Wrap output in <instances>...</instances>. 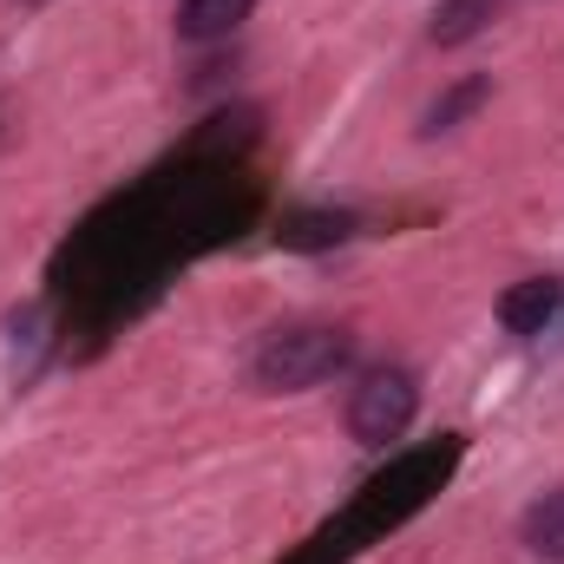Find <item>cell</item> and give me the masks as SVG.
I'll return each instance as SVG.
<instances>
[{"label": "cell", "instance_id": "6da1fadb", "mask_svg": "<svg viewBox=\"0 0 564 564\" xmlns=\"http://www.w3.org/2000/svg\"><path fill=\"white\" fill-rule=\"evenodd\" d=\"M355 361V341H348V328H276V335H263V348L250 355V381L263 388V394H302V388H322V381H335L341 368Z\"/></svg>", "mask_w": 564, "mask_h": 564}, {"label": "cell", "instance_id": "7a4b0ae2", "mask_svg": "<svg viewBox=\"0 0 564 564\" xmlns=\"http://www.w3.org/2000/svg\"><path fill=\"white\" fill-rule=\"evenodd\" d=\"M421 414V388L408 368H368L348 394V433L361 446H394Z\"/></svg>", "mask_w": 564, "mask_h": 564}, {"label": "cell", "instance_id": "3957f363", "mask_svg": "<svg viewBox=\"0 0 564 564\" xmlns=\"http://www.w3.org/2000/svg\"><path fill=\"white\" fill-rule=\"evenodd\" d=\"M564 308V282L558 276H525L512 282L506 295H499V322H506V335H545V322Z\"/></svg>", "mask_w": 564, "mask_h": 564}, {"label": "cell", "instance_id": "277c9868", "mask_svg": "<svg viewBox=\"0 0 564 564\" xmlns=\"http://www.w3.org/2000/svg\"><path fill=\"white\" fill-rule=\"evenodd\" d=\"M355 237V210H289L276 224V243L295 257H322V250H341Z\"/></svg>", "mask_w": 564, "mask_h": 564}, {"label": "cell", "instance_id": "5b68a950", "mask_svg": "<svg viewBox=\"0 0 564 564\" xmlns=\"http://www.w3.org/2000/svg\"><path fill=\"white\" fill-rule=\"evenodd\" d=\"M257 0H184L177 7V40L184 46H210V40H230L243 20H250Z\"/></svg>", "mask_w": 564, "mask_h": 564}, {"label": "cell", "instance_id": "8992f818", "mask_svg": "<svg viewBox=\"0 0 564 564\" xmlns=\"http://www.w3.org/2000/svg\"><path fill=\"white\" fill-rule=\"evenodd\" d=\"M492 99V79L486 73H473V79H459V86H446L433 106H426V119H421V139H440V132H453V126H466L479 106Z\"/></svg>", "mask_w": 564, "mask_h": 564}, {"label": "cell", "instance_id": "52a82bcc", "mask_svg": "<svg viewBox=\"0 0 564 564\" xmlns=\"http://www.w3.org/2000/svg\"><path fill=\"white\" fill-rule=\"evenodd\" d=\"M499 13H506V0H440V13H433V46H466V40H479Z\"/></svg>", "mask_w": 564, "mask_h": 564}, {"label": "cell", "instance_id": "ba28073f", "mask_svg": "<svg viewBox=\"0 0 564 564\" xmlns=\"http://www.w3.org/2000/svg\"><path fill=\"white\" fill-rule=\"evenodd\" d=\"M519 539H525V552L545 564H564V486L558 492H545L525 519H519Z\"/></svg>", "mask_w": 564, "mask_h": 564}]
</instances>
